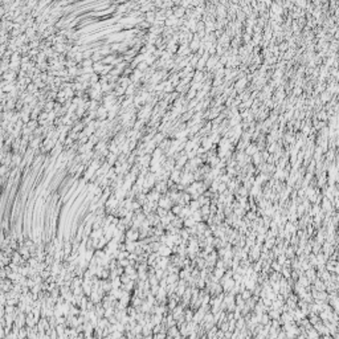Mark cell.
Here are the masks:
<instances>
[{
  "instance_id": "52a82bcc",
  "label": "cell",
  "mask_w": 339,
  "mask_h": 339,
  "mask_svg": "<svg viewBox=\"0 0 339 339\" xmlns=\"http://www.w3.org/2000/svg\"><path fill=\"white\" fill-rule=\"evenodd\" d=\"M5 172H7V166L4 164V166H3V167H2V175H4Z\"/></svg>"
},
{
  "instance_id": "3957f363",
  "label": "cell",
  "mask_w": 339,
  "mask_h": 339,
  "mask_svg": "<svg viewBox=\"0 0 339 339\" xmlns=\"http://www.w3.org/2000/svg\"><path fill=\"white\" fill-rule=\"evenodd\" d=\"M104 236H105V229L98 228V229H93V232L90 233V238H93V240H99Z\"/></svg>"
},
{
  "instance_id": "7a4b0ae2",
  "label": "cell",
  "mask_w": 339,
  "mask_h": 339,
  "mask_svg": "<svg viewBox=\"0 0 339 339\" xmlns=\"http://www.w3.org/2000/svg\"><path fill=\"white\" fill-rule=\"evenodd\" d=\"M158 204H159V207H162V208H164V209H168L170 211V208H171V197H170V196H166V197H160L159 199V201H158Z\"/></svg>"
},
{
  "instance_id": "5b68a950",
  "label": "cell",
  "mask_w": 339,
  "mask_h": 339,
  "mask_svg": "<svg viewBox=\"0 0 339 339\" xmlns=\"http://www.w3.org/2000/svg\"><path fill=\"white\" fill-rule=\"evenodd\" d=\"M182 209H183L182 207H179V205H176V207H174V208H172V212H174V213H175L176 216H179V215H180V212H182Z\"/></svg>"
},
{
  "instance_id": "8992f818",
  "label": "cell",
  "mask_w": 339,
  "mask_h": 339,
  "mask_svg": "<svg viewBox=\"0 0 339 339\" xmlns=\"http://www.w3.org/2000/svg\"><path fill=\"white\" fill-rule=\"evenodd\" d=\"M19 162H20V158H19V157H15V158H13V163H15V164H19Z\"/></svg>"
},
{
  "instance_id": "6da1fadb",
  "label": "cell",
  "mask_w": 339,
  "mask_h": 339,
  "mask_svg": "<svg viewBox=\"0 0 339 339\" xmlns=\"http://www.w3.org/2000/svg\"><path fill=\"white\" fill-rule=\"evenodd\" d=\"M141 237V233L137 228H130L129 231H126V240L129 241H138V238Z\"/></svg>"
},
{
  "instance_id": "277c9868",
  "label": "cell",
  "mask_w": 339,
  "mask_h": 339,
  "mask_svg": "<svg viewBox=\"0 0 339 339\" xmlns=\"http://www.w3.org/2000/svg\"><path fill=\"white\" fill-rule=\"evenodd\" d=\"M157 253H158L159 256H166V257H168V256H171V253H172V249L170 248L168 245L162 244V245H160V248H159V250L157 252Z\"/></svg>"
}]
</instances>
